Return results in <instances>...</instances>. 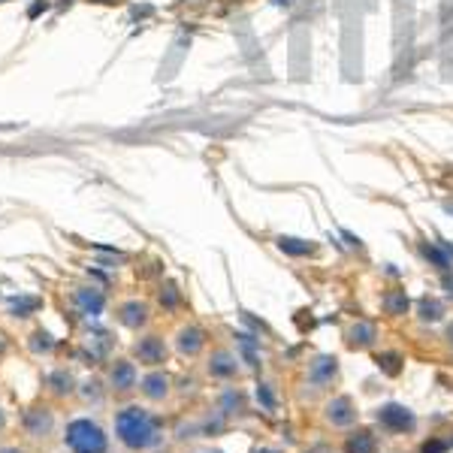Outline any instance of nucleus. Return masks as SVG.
Segmentation results:
<instances>
[{
  "label": "nucleus",
  "instance_id": "1",
  "mask_svg": "<svg viewBox=\"0 0 453 453\" xmlns=\"http://www.w3.org/2000/svg\"><path fill=\"white\" fill-rule=\"evenodd\" d=\"M118 435H121V442L133 447V450H145V447H155L157 444V438H160V426L157 420L151 417L148 411L142 408H124L118 414Z\"/></svg>",
  "mask_w": 453,
  "mask_h": 453
},
{
  "label": "nucleus",
  "instance_id": "2",
  "mask_svg": "<svg viewBox=\"0 0 453 453\" xmlns=\"http://www.w3.org/2000/svg\"><path fill=\"white\" fill-rule=\"evenodd\" d=\"M67 444L76 453H106V435L91 420H73L67 426Z\"/></svg>",
  "mask_w": 453,
  "mask_h": 453
},
{
  "label": "nucleus",
  "instance_id": "3",
  "mask_svg": "<svg viewBox=\"0 0 453 453\" xmlns=\"http://www.w3.org/2000/svg\"><path fill=\"white\" fill-rule=\"evenodd\" d=\"M378 423L387 426L390 432H411L414 429V414L402 405H384L378 411Z\"/></svg>",
  "mask_w": 453,
  "mask_h": 453
},
{
  "label": "nucleus",
  "instance_id": "4",
  "mask_svg": "<svg viewBox=\"0 0 453 453\" xmlns=\"http://www.w3.org/2000/svg\"><path fill=\"white\" fill-rule=\"evenodd\" d=\"M326 420H330L333 426H350V423L357 420L354 402H350L348 396H338V399H333L330 405H326Z\"/></svg>",
  "mask_w": 453,
  "mask_h": 453
},
{
  "label": "nucleus",
  "instance_id": "5",
  "mask_svg": "<svg viewBox=\"0 0 453 453\" xmlns=\"http://www.w3.org/2000/svg\"><path fill=\"white\" fill-rule=\"evenodd\" d=\"M335 360L333 357H318L311 363V372H308V378H311V384H318V387H323V384H330L333 378H335Z\"/></svg>",
  "mask_w": 453,
  "mask_h": 453
},
{
  "label": "nucleus",
  "instance_id": "6",
  "mask_svg": "<svg viewBox=\"0 0 453 453\" xmlns=\"http://www.w3.org/2000/svg\"><path fill=\"white\" fill-rule=\"evenodd\" d=\"M375 342V326L372 323H357L354 330L348 333V345L350 348H369Z\"/></svg>",
  "mask_w": 453,
  "mask_h": 453
},
{
  "label": "nucleus",
  "instance_id": "7",
  "mask_svg": "<svg viewBox=\"0 0 453 453\" xmlns=\"http://www.w3.org/2000/svg\"><path fill=\"white\" fill-rule=\"evenodd\" d=\"M136 354H140L142 363H160L163 360V342L151 335V338H145L140 348H136Z\"/></svg>",
  "mask_w": 453,
  "mask_h": 453
},
{
  "label": "nucleus",
  "instance_id": "8",
  "mask_svg": "<svg viewBox=\"0 0 453 453\" xmlns=\"http://www.w3.org/2000/svg\"><path fill=\"white\" fill-rule=\"evenodd\" d=\"M133 381H136V372H133L130 363H118V366L112 369V384H115L118 390H130Z\"/></svg>",
  "mask_w": 453,
  "mask_h": 453
},
{
  "label": "nucleus",
  "instance_id": "9",
  "mask_svg": "<svg viewBox=\"0 0 453 453\" xmlns=\"http://www.w3.org/2000/svg\"><path fill=\"white\" fill-rule=\"evenodd\" d=\"M348 453H375V438L369 432H354L348 438Z\"/></svg>",
  "mask_w": 453,
  "mask_h": 453
},
{
  "label": "nucleus",
  "instance_id": "10",
  "mask_svg": "<svg viewBox=\"0 0 453 453\" xmlns=\"http://www.w3.org/2000/svg\"><path fill=\"white\" fill-rule=\"evenodd\" d=\"M142 390L151 399H163L167 396V375H148L142 381Z\"/></svg>",
  "mask_w": 453,
  "mask_h": 453
},
{
  "label": "nucleus",
  "instance_id": "11",
  "mask_svg": "<svg viewBox=\"0 0 453 453\" xmlns=\"http://www.w3.org/2000/svg\"><path fill=\"white\" fill-rule=\"evenodd\" d=\"M212 375H221V378H230L233 372H236V360L230 357V354H224V350H221V354H215V360H212Z\"/></svg>",
  "mask_w": 453,
  "mask_h": 453
},
{
  "label": "nucleus",
  "instance_id": "12",
  "mask_svg": "<svg viewBox=\"0 0 453 453\" xmlns=\"http://www.w3.org/2000/svg\"><path fill=\"white\" fill-rule=\"evenodd\" d=\"M179 348L184 350V354H197V350L203 348V333H199V330H184L182 338H179Z\"/></svg>",
  "mask_w": 453,
  "mask_h": 453
},
{
  "label": "nucleus",
  "instance_id": "13",
  "mask_svg": "<svg viewBox=\"0 0 453 453\" xmlns=\"http://www.w3.org/2000/svg\"><path fill=\"white\" fill-rule=\"evenodd\" d=\"M278 248L287 251V254H308V251H311L308 242H302V239H291V236H281L278 239Z\"/></svg>",
  "mask_w": 453,
  "mask_h": 453
},
{
  "label": "nucleus",
  "instance_id": "14",
  "mask_svg": "<svg viewBox=\"0 0 453 453\" xmlns=\"http://www.w3.org/2000/svg\"><path fill=\"white\" fill-rule=\"evenodd\" d=\"M127 326H136L145 321V306H136V302H130V306H124V318H121Z\"/></svg>",
  "mask_w": 453,
  "mask_h": 453
},
{
  "label": "nucleus",
  "instance_id": "15",
  "mask_svg": "<svg viewBox=\"0 0 453 453\" xmlns=\"http://www.w3.org/2000/svg\"><path fill=\"white\" fill-rule=\"evenodd\" d=\"M420 318H423V321H438V318H442V302L423 299V302H420Z\"/></svg>",
  "mask_w": 453,
  "mask_h": 453
},
{
  "label": "nucleus",
  "instance_id": "16",
  "mask_svg": "<svg viewBox=\"0 0 453 453\" xmlns=\"http://www.w3.org/2000/svg\"><path fill=\"white\" fill-rule=\"evenodd\" d=\"M79 302H82V306L88 308V311H91V314H97L100 308H103V296H100V293H79Z\"/></svg>",
  "mask_w": 453,
  "mask_h": 453
},
{
  "label": "nucleus",
  "instance_id": "17",
  "mask_svg": "<svg viewBox=\"0 0 453 453\" xmlns=\"http://www.w3.org/2000/svg\"><path fill=\"white\" fill-rule=\"evenodd\" d=\"M387 308L390 311H405L408 308V299L405 296H393V299H387Z\"/></svg>",
  "mask_w": 453,
  "mask_h": 453
},
{
  "label": "nucleus",
  "instance_id": "18",
  "mask_svg": "<svg viewBox=\"0 0 453 453\" xmlns=\"http://www.w3.org/2000/svg\"><path fill=\"white\" fill-rule=\"evenodd\" d=\"M257 396L263 399V405H266V408H272V393H269L266 387H260V390H257Z\"/></svg>",
  "mask_w": 453,
  "mask_h": 453
},
{
  "label": "nucleus",
  "instance_id": "19",
  "mask_svg": "<svg viewBox=\"0 0 453 453\" xmlns=\"http://www.w3.org/2000/svg\"><path fill=\"white\" fill-rule=\"evenodd\" d=\"M390 375H396L399 372V366H396V357H387V366H384Z\"/></svg>",
  "mask_w": 453,
  "mask_h": 453
},
{
  "label": "nucleus",
  "instance_id": "20",
  "mask_svg": "<svg viewBox=\"0 0 453 453\" xmlns=\"http://www.w3.org/2000/svg\"><path fill=\"white\" fill-rule=\"evenodd\" d=\"M444 450V444H426L423 447V453H442Z\"/></svg>",
  "mask_w": 453,
  "mask_h": 453
},
{
  "label": "nucleus",
  "instance_id": "21",
  "mask_svg": "<svg viewBox=\"0 0 453 453\" xmlns=\"http://www.w3.org/2000/svg\"><path fill=\"white\" fill-rule=\"evenodd\" d=\"M308 453H333V450H326V447H314V450H308Z\"/></svg>",
  "mask_w": 453,
  "mask_h": 453
},
{
  "label": "nucleus",
  "instance_id": "22",
  "mask_svg": "<svg viewBox=\"0 0 453 453\" xmlns=\"http://www.w3.org/2000/svg\"><path fill=\"white\" fill-rule=\"evenodd\" d=\"M0 453H21V450H16V447H6V450H0Z\"/></svg>",
  "mask_w": 453,
  "mask_h": 453
},
{
  "label": "nucleus",
  "instance_id": "23",
  "mask_svg": "<svg viewBox=\"0 0 453 453\" xmlns=\"http://www.w3.org/2000/svg\"><path fill=\"white\" fill-rule=\"evenodd\" d=\"M447 335H450V342H453V326H450V330H447Z\"/></svg>",
  "mask_w": 453,
  "mask_h": 453
},
{
  "label": "nucleus",
  "instance_id": "24",
  "mask_svg": "<svg viewBox=\"0 0 453 453\" xmlns=\"http://www.w3.org/2000/svg\"><path fill=\"white\" fill-rule=\"evenodd\" d=\"M257 453H278V450H257Z\"/></svg>",
  "mask_w": 453,
  "mask_h": 453
}]
</instances>
